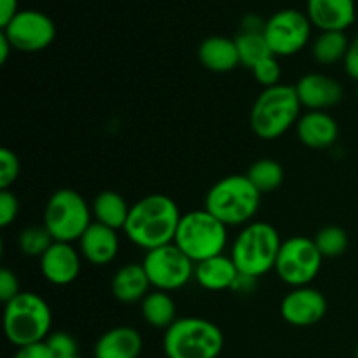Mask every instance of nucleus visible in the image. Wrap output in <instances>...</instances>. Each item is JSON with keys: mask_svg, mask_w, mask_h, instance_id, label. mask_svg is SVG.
Wrapping results in <instances>:
<instances>
[{"mask_svg": "<svg viewBox=\"0 0 358 358\" xmlns=\"http://www.w3.org/2000/svg\"><path fill=\"white\" fill-rule=\"evenodd\" d=\"M20 213V201L10 189H0V226L7 227Z\"/></svg>", "mask_w": 358, "mask_h": 358, "instance_id": "nucleus-33", "label": "nucleus"}, {"mask_svg": "<svg viewBox=\"0 0 358 358\" xmlns=\"http://www.w3.org/2000/svg\"><path fill=\"white\" fill-rule=\"evenodd\" d=\"M80 271L79 252L70 243L55 241L41 257V273L49 283L65 287L76 282Z\"/></svg>", "mask_w": 358, "mask_h": 358, "instance_id": "nucleus-15", "label": "nucleus"}, {"mask_svg": "<svg viewBox=\"0 0 358 358\" xmlns=\"http://www.w3.org/2000/svg\"><path fill=\"white\" fill-rule=\"evenodd\" d=\"M143 269L156 290L171 292L187 285L194 276L196 264L175 243L149 250L143 257Z\"/></svg>", "mask_w": 358, "mask_h": 358, "instance_id": "nucleus-10", "label": "nucleus"}, {"mask_svg": "<svg viewBox=\"0 0 358 358\" xmlns=\"http://www.w3.org/2000/svg\"><path fill=\"white\" fill-rule=\"evenodd\" d=\"M80 255L93 266H107L117 257L119 236L117 231L93 222L79 240Z\"/></svg>", "mask_w": 358, "mask_h": 358, "instance_id": "nucleus-17", "label": "nucleus"}, {"mask_svg": "<svg viewBox=\"0 0 358 358\" xmlns=\"http://www.w3.org/2000/svg\"><path fill=\"white\" fill-rule=\"evenodd\" d=\"M69 358H83V357H79V355H73V357H69Z\"/></svg>", "mask_w": 358, "mask_h": 358, "instance_id": "nucleus-40", "label": "nucleus"}, {"mask_svg": "<svg viewBox=\"0 0 358 358\" xmlns=\"http://www.w3.org/2000/svg\"><path fill=\"white\" fill-rule=\"evenodd\" d=\"M282 240L275 226L250 222L240 231L231 248V259L240 275L257 280L275 269Z\"/></svg>", "mask_w": 358, "mask_h": 358, "instance_id": "nucleus-4", "label": "nucleus"}, {"mask_svg": "<svg viewBox=\"0 0 358 358\" xmlns=\"http://www.w3.org/2000/svg\"><path fill=\"white\" fill-rule=\"evenodd\" d=\"M297 136L310 149H327L339 136L338 121L324 110H310L297 121Z\"/></svg>", "mask_w": 358, "mask_h": 358, "instance_id": "nucleus-18", "label": "nucleus"}, {"mask_svg": "<svg viewBox=\"0 0 358 358\" xmlns=\"http://www.w3.org/2000/svg\"><path fill=\"white\" fill-rule=\"evenodd\" d=\"M150 287L152 285L143 269V264H138V262H129V264L119 268L110 283L112 296L122 304L143 301V297L149 294Z\"/></svg>", "mask_w": 358, "mask_h": 358, "instance_id": "nucleus-22", "label": "nucleus"}, {"mask_svg": "<svg viewBox=\"0 0 358 358\" xmlns=\"http://www.w3.org/2000/svg\"><path fill=\"white\" fill-rule=\"evenodd\" d=\"M91 208L86 199L73 189H58L52 192L44 210V227L55 241L72 243L91 226Z\"/></svg>", "mask_w": 358, "mask_h": 358, "instance_id": "nucleus-8", "label": "nucleus"}, {"mask_svg": "<svg viewBox=\"0 0 358 358\" xmlns=\"http://www.w3.org/2000/svg\"><path fill=\"white\" fill-rule=\"evenodd\" d=\"M234 44H236L238 56H240V65L250 70L262 59L275 56L266 42L264 34L261 31H240L234 37Z\"/></svg>", "mask_w": 358, "mask_h": 358, "instance_id": "nucleus-26", "label": "nucleus"}, {"mask_svg": "<svg viewBox=\"0 0 358 358\" xmlns=\"http://www.w3.org/2000/svg\"><path fill=\"white\" fill-rule=\"evenodd\" d=\"M2 34L16 51L37 52L52 44L56 37V24L41 10L24 9L2 28Z\"/></svg>", "mask_w": 358, "mask_h": 358, "instance_id": "nucleus-12", "label": "nucleus"}, {"mask_svg": "<svg viewBox=\"0 0 358 358\" xmlns=\"http://www.w3.org/2000/svg\"><path fill=\"white\" fill-rule=\"evenodd\" d=\"M261 196L247 175H229L208 189L205 210L224 226H247L257 213Z\"/></svg>", "mask_w": 358, "mask_h": 358, "instance_id": "nucleus-2", "label": "nucleus"}, {"mask_svg": "<svg viewBox=\"0 0 358 358\" xmlns=\"http://www.w3.org/2000/svg\"><path fill=\"white\" fill-rule=\"evenodd\" d=\"M173 243L198 264L222 254L227 243V226L205 208L194 210L182 215Z\"/></svg>", "mask_w": 358, "mask_h": 358, "instance_id": "nucleus-7", "label": "nucleus"}, {"mask_svg": "<svg viewBox=\"0 0 358 358\" xmlns=\"http://www.w3.org/2000/svg\"><path fill=\"white\" fill-rule=\"evenodd\" d=\"M166 358H217L224 350V334L206 318H177L164 331Z\"/></svg>", "mask_w": 358, "mask_h": 358, "instance_id": "nucleus-6", "label": "nucleus"}, {"mask_svg": "<svg viewBox=\"0 0 358 358\" xmlns=\"http://www.w3.org/2000/svg\"><path fill=\"white\" fill-rule=\"evenodd\" d=\"M143 348L140 332L133 327H114L103 332L94 343V358H138Z\"/></svg>", "mask_w": 358, "mask_h": 358, "instance_id": "nucleus-19", "label": "nucleus"}, {"mask_svg": "<svg viewBox=\"0 0 358 358\" xmlns=\"http://www.w3.org/2000/svg\"><path fill=\"white\" fill-rule=\"evenodd\" d=\"M198 58L206 70L215 73L233 72L240 65L234 38L222 37V35H212L206 37L198 48Z\"/></svg>", "mask_w": 358, "mask_h": 358, "instance_id": "nucleus-20", "label": "nucleus"}, {"mask_svg": "<svg viewBox=\"0 0 358 358\" xmlns=\"http://www.w3.org/2000/svg\"><path fill=\"white\" fill-rule=\"evenodd\" d=\"M51 324V308L34 292H21L3 308V334L16 348L45 341Z\"/></svg>", "mask_w": 358, "mask_h": 358, "instance_id": "nucleus-5", "label": "nucleus"}, {"mask_svg": "<svg viewBox=\"0 0 358 358\" xmlns=\"http://www.w3.org/2000/svg\"><path fill=\"white\" fill-rule=\"evenodd\" d=\"M140 310H142V317L147 325L154 329L166 331L177 320V308H175L173 299L163 290H154V292L147 294L140 304Z\"/></svg>", "mask_w": 358, "mask_h": 358, "instance_id": "nucleus-24", "label": "nucleus"}, {"mask_svg": "<svg viewBox=\"0 0 358 358\" xmlns=\"http://www.w3.org/2000/svg\"><path fill=\"white\" fill-rule=\"evenodd\" d=\"M294 87L301 105L310 110H325L336 107L345 96L341 83L325 73H306L297 80Z\"/></svg>", "mask_w": 358, "mask_h": 358, "instance_id": "nucleus-14", "label": "nucleus"}, {"mask_svg": "<svg viewBox=\"0 0 358 358\" xmlns=\"http://www.w3.org/2000/svg\"><path fill=\"white\" fill-rule=\"evenodd\" d=\"M311 21L308 14L297 9H282L266 20L264 37L273 55L292 56L303 51L311 35Z\"/></svg>", "mask_w": 358, "mask_h": 358, "instance_id": "nucleus-11", "label": "nucleus"}, {"mask_svg": "<svg viewBox=\"0 0 358 358\" xmlns=\"http://www.w3.org/2000/svg\"><path fill=\"white\" fill-rule=\"evenodd\" d=\"M315 245H317L318 252L322 254V257L334 259L339 257L346 252L348 248V233H346L343 227L339 226H327L324 229H320L317 233V236L313 238Z\"/></svg>", "mask_w": 358, "mask_h": 358, "instance_id": "nucleus-28", "label": "nucleus"}, {"mask_svg": "<svg viewBox=\"0 0 358 358\" xmlns=\"http://www.w3.org/2000/svg\"><path fill=\"white\" fill-rule=\"evenodd\" d=\"M182 215L177 203L166 194H149L131 205L124 233L143 250L173 243Z\"/></svg>", "mask_w": 358, "mask_h": 358, "instance_id": "nucleus-1", "label": "nucleus"}, {"mask_svg": "<svg viewBox=\"0 0 358 358\" xmlns=\"http://www.w3.org/2000/svg\"><path fill=\"white\" fill-rule=\"evenodd\" d=\"M301 101L294 86L278 84L266 87L250 110V128L259 138L276 140L297 124L301 114Z\"/></svg>", "mask_w": 358, "mask_h": 358, "instance_id": "nucleus-3", "label": "nucleus"}, {"mask_svg": "<svg viewBox=\"0 0 358 358\" xmlns=\"http://www.w3.org/2000/svg\"><path fill=\"white\" fill-rule=\"evenodd\" d=\"M254 72L255 80H257L261 86L266 87H273V86H278L280 79H282V66H280L278 58L276 56H269V58L262 59L261 63L252 69Z\"/></svg>", "mask_w": 358, "mask_h": 358, "instance_id": "nucleus-30", "label": "nucleus"}, {"mask_svg": "<svg viewBox=\"0 0 358 358\" xmlns=\"http://www.w3.org/2000/svg\"><path fill=\"white\" fill-rule=\"evenodd\" d=\"M20 175V159L7 147L0 149V189H10Z\"/></svg>", "mask_w": 358, "mask_h": 358, "instance_id": "nucleus-31", "label": "nucleus"}, {"mask_svg": "<svg viewBox=\"0 0 358 358\" xmlns=\"http://www.w3.org/2000/svg\"><path fill=\"white\" fill-rule=\"evenodd\" d=\"M350 41L345 31H322L313 42V58L320 65H334L345 59Z\"/></svg>", "mask_w": 358, "mask_h": 358, "instance_id": "nucleus-25", "label": "nucleus"}, {"mask_svg": "<svg viewBox=\"0 0 358 358\" xmlns=\"http://www.w3.org/2000/svg\"><path fill=\"white\" fill-rule=\"evenodd\" d=\"M322 254L313 240L306 236H292L282 241L275 271L287 285L299 289L308 287L322 269Z\"/></svg>", "mask_w": 358, "mask_h": 358, "instance_id": "nucleus-9", "label": "nucleus"}, {"mask_svg": "<svg viewBox=\"0 0 358 358\" xmlns=\"http://www.w3.org/2000/svg\"><path fill=\"white\" fill-rule=\"evenodd\" d=\"M355 357L358 358V345H357V350H355Z\"/></svg>", "mask_w": 358, "mask_h": 358, "instance_id": "nucleus-39", "label": "nucleus"}, {"mask_svg": "<svg viewBox=\"0 0 358 358\" xmlns=\"http://www.w3.org/2000/svg\"><path fill=\"white\" fill-rule=\"evenodd\" d=\"M194 278L203 289L219 292V290H233L234 283L240 278V271L234 266L233 259L224 254L198 262L194 268Z\"/></svg>", "mask_w": 358, "mask_h": 358, "instance_id": "nucleus-21", "label": "nucleus"}, {"mask_svg": "<svg viewBox=\"0 0 358 358\" xmlns=\"http://www.w3.org/2000/svg\"><path fill=\"white\" fill-rule=\"evenodd\" d=\"M280 313L294 327H311L327 313V299L313 287H299L283 297Z\"/></svg>", "mask_w": 358, "mask_h": 358, "instance_id": "nucleus-13", "label": "nucleus"}, {"mask_svg": "<svg viewBox=\"0 0 358 358\" xmlns=\"http://www.w3.org/2000/svg\"><path fill=\"white\" fill-rule=\"evenodd\" d=\"M17 13H20L17 0H0V27L3 28L6 24H9Z\"/></svg>", "mask_w": 358, "mask_h": 358, "instance_id": "nucleus-37", "label": "nucleus"}, {"mask_svg": "<svg viewBox=\"0 0 358 358\" xmlns=\"http://www.w3.org/2000/svg\"><path fill=\"white\" fill-rule=\"evenodd\" d=\"M129 208L131 206L126 203V199L119 192L103 191L94 198L91 212H93L96 222L117 231L124 229V224L129 215Z\"/></svg>", "mask_w": 358, "mask_h": 358, "instance_id": "nucleus-23", "label": "nucleus"}, {"mask_svg": "<svg viewBox=\"0 0 358 358\" xmlns=\"http://www.w3.org/2000/svg\"><path fill=\"white\" fill-rule=\"evenodd\" d=\"M10 49H14L10 45V42L7 41V37L3 34H0V65H6L7 58H9Z\"/></svg>", "mask_w": 358, "mask_h": 358, "instance_id": "nucleus-38", "label": "nucleus"}, {"mask_svg": "<svg viewBox=\"0 0 358 358\" xmlns=\"http://www.w3.org/2000/svg\"><path fill=\"white\" fill-rule=\"evenodd\" d=\"M343 65H345V72L358 83V35L350 41V48L343 59Z\"/></svg>", "mask_w": 358, "mask_h": 358, "instance_id": "nucleus-36", "label": "nucleus"}, {"mask_svg": "<svg viewBox=\"0 0 358 358\" xmlns=\"http://www.w3.org/2000/svg\"><path fill=\"white\" fill-rule=\"evenodd\" d=\"M45 343H48V346L55 353L56 358H69L77 355V341L69 332H51Z\"/></svg>", "mask_w": 358, "mask_h": 358, "instance_id": "nucleus-32", "label": "nucleus"}, {"mask_svg": "<svg viewBox=\"0 0 358 358\" xmlns=\"http://www.w3.org/2000/svg\"><path fill=\"white\" fill-rule=\"evenodd\" d=\"M308 17L322 31H345L357 20L355 0H308Z\"/></svg>", "mask_w": 358, "mask_h": 358, "instance_id": "nucleus-16", "label": "nucleus"}, {"mask_svg": "<svg viewBox=\"0 0 358 358\" xmlns=\"http://www.w3.org/2000/svg\"><path fill=\"white\" fill-rule=\"evenodd\" d=\"M20 282H17V276L14 275L10 269L3 268L0 269V299L3 303H9L14 297L20 296Z\"/></svg>", "mask_w": 358, "mask_h": 358, "instance_id": "nucleus-34", "label": "nucleus"}, {"mask_svg": "<svg viewBox=\"0 0 358 358\" xmlns=\"http://www.w3.org/2000/svg\"><path fill=\"white\" fill-rule=\"evenodd\" d=\"M261 194L276 191L283 184V168L275 159H259L245 173Z\"/></svg>", "mask_w": 358, "mask_h": 358, "instance_id": "nucleus-27", "label": "nucleus"}, {"mask_svg": "<svg viewBox=\"0 0 358 358\" xmlns=\"http://www.w3.org/2000/svg\"><path fill=\"white\" fill-rule=\"evenodd\" d=\"M13 358H56L55 353L51 352V348L48 346V343H34V345L21 346L17 348V352L14 353Z\"/></svg>", "mask_w": 358, "mask_h": 358, "instance_id": "nucleus-35", "label": "nucleus"}, {"mask_svg": "<svg viewBox=\"0 0 358 358\" xmlns=\"http://www.w3.org/2000/svg\"><path fill=\"white\" fill-rule=\"evenodd\" d=\"M357 100H358V87H357Z\"/></svg>", "mask_w": 358, "mask_h": 358, "instance_id": "nucleus-41", "label": "nucleus"}, {"mask_svg": "<svg viewBox=\"0 0 358 358\" xmlns=\"http://www.w3.org/2000/svg\"><path fill=\"white\" fill-rule=\"evenodd\" d=\"M52 243L55 240L44 226L24 227L17 238V247H20L21 254L28 255V257H42Z\"/></svg>", "mask_w": 358, "mask_h": 358, "instance_id": "nucleus-29", "label": "nucleus"}]
</instances>
